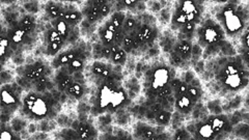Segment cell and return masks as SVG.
Instances as JSON below:
<instances>
[{
  "mask_svg": "<svg viewBox=\"0 0 249 140\" xmlns=\"http://www.w3.org/2000/svg\"><path fill=\"white\" fill-rule=\"evenodd\" d=\"M215 79L225 92H239L249 87V69L240 55L223 58L217 66Z\"/></svg>",
  "mask_w": 249,
  "mask_h": 140,
  "instance_id": "cell-1",
  "label": "cell"
},
{
  "mask_svg": "<svg viewBox=\"0 0 249 140\" xmlns=\"http://www.w3.org/2000/svg\"><path fill=\"white\" fill-rule=\"evenodd\" d=\"M176 69L164 62H157L145 73L144 95L149 107L154 103H161L173 96L171 80L176 78Z\"/></svg>",
  "mask_w": 249,
  "mask_h": 140,
  "instance_id": "cell-2",
  "label": "cell"
},
{
  "mask_svg": "<svg viewBox=\"0 0 249 140\" xmlns=\"http://www.w3.org/2000/svg\"><path fill=\"white\" fill-rule=\"evenodd\" d=\"M216 21L231 40H239L249 26V11L239 1H229L218 7Z\"/></svg>",
  "mask_w": 249,
  "mask_h": 140,
  "instance_id": "cell-3",
  "label": "cell"
},
{
  "mask_svg": "<svg viewBox=\"0 0 249 140\" xmlns=\"http://www.w3.org/2000/svg\"><path fill=\"white\" fill-rule=\"evenodd\" d=\"M197 45L204 48L206 56H212L227 43V35L221 25L215 19H202L196 30Z\"/></svg>",
  "mask_w": 249,
  "mask_h": 140,
  "instance_id": "cell-4",
  "label": "cell"
},
{
  "mask_svg": "<svg viewBox=\"0 0 249 140\" xmlns=\"http://www.w3.org/2000/svg\"><path fill=\"white\" fill-rule=\"evenodd\" d=\"M57 103L50 91L45 93L30 91L22 101V112L29 120L44 121L50 119L53 107Z\"/></svg>",
  "mask_w": 249,
  "mask_h": 140,
  "instance_id": "cell-5",
  "label": "cell"
},
{
  "mask_svg": "<svg viewBox=\"0 0 249 140\" xmlns=\"http://www.w3.org/2000/svg\"><path fill=\"white\" fill-rule=\"evenodd\" d=\"M204 12L205 6L201 1H177L170 19L171 30L178 33L188 24H196L198 26L202 21Z\"/></svg>",
  "mask_w": 249,
  "mask_h": 140,
  "instance_id": "cell-6",
  "label": "cell"
},
{
  "mask_svg": "<svg viewBox=\"0 0 249 140\" xmlns=\"http://www.w3.org/2000/svg\"><path fill=\"white\" fill-rule=\"evenodd\" d=\"M22 88L17 82L5 84L1 87V112L12 115L21 106L20 95Z\"/></svg>",
  "mask_w": 249,
  "mask_h": 140,
  "instance_id": "cell-7",
  "label": "cell"
},
{
  "mask_svg": "<svg viewBox=\"0 0 249 140\" xmlns=\"http://www.w3.org/2000/svg\"><path fill=\"white\" fill-rule=\"evenodd\" d=\"M46 67L47 66L43 61L36 60L30 65L20 67L19 69L16 70V72L18 73L19 76H23L24 78H26L27 80L34 82L45 76Z\"/></svg>",
  "mask_w": 249,
  "mask_h": 140,
  "instance_id": "cell-8",
  "label": "cell"
},
{
  "mask_svg": "<svg viewBox=\"0 0 249 140\" xmlns=\"http://www.w3.org/2000/svg\"><path fill=\"white\" fill-rule=\"evenodd\" d=\"M158 128L143 122H138L134 126L133 136L138 140H158Z\"/></svg>",
  "mask_w": 249,
  "mask_h": 140,
  "instance_id": "cell-9",
  "label": "cell"
},
{
  "mask_svg": "<svg viewBox=\"0 0 249 140\" xmlns=\"http://www.w3.org/2000/svg\"><path fill=\"white\" fill-rule=\"evenodd\" d=\"M169 53L176 54L177 56H178L182 60H184L186 64H188L189 60L192 58V53H193L192 40H187V38L177 40L174 43L173 49H171Z\"/></svg>",
  "mask_w": 249,
  "mask_h": 140,
  "instance_id": "cell-10",
  "label": "cell"
},
{
  "mask_svg": "<svg viewBox=\"0 0 249 140\" xmlns=\"http://www.w3.org/2000/svg\"><path fill=\"white\" fill-rule=\"evenodd\" d=\"M174 98H175V110L178 113L182 114L184 118L185 116L190 115L196 107V105L194 104V102L189 97L188 92L180 96H174Z\"/></svg>",
  "mask_w": 249,
  "mask_h": 140,
  "instance_id": "cell-11",
  "label": "cell"
},
{
  "mask_svg": "<svg viewBox=\"0 0 249 140\" xmlns=\"http://www.w3.org/2000/svg\"><path fill=\"white\" fill-rule=\"evenodd\" d=\"M116 31L118 30H116L115 27L112 25L110 20L107 19L104 24L99 28V31H98L99 41H101L103 46H106V47L112 46L114 44V35Z\"/></svg>",
  "mask_w": 249,
  "mask_h": 140,
  "instance_id": "cell-12",
  "label": "cell"
},
{
  "mask_svg": "<svg viewBox=\"0 0 249 140\" xmlns=\"http://www.w3.org/2000/svg\"><path fill=\"white\" fill-rule=\"evenodd\" d=\"M238 55L241 56L245 66L249 69V26L239 37V50Z\"/></svg>",
  "mask_w": 249,
  "mask_h": 140,
  "instance_id": "cell-13",
  "label": "cell"
},
{
  "mask_svg": "<svg viewBox=\"0 0 249 140\" xmlns=\"http://www.w3.org/2000/svg\"><path fill=\"white\" fill-rule=\"evenodd\" d=\"M59 18L64 19L71 27H77V25L81 24V22L84 20L82 12L77 10L76 7L75 9L64 10Z\"/></svg>",
  "mask_w": 249,
  "mask_h": 140,
  "instance_id": "cell-14",
  "label": "cell"
},
{
  "mask_svg": "<svg viewBox=\"0 0 249 140\" xmlns=\"http://www.w3.org/2000/svg\"><path fill=\"white\" fill-rule=\"evenodd\" d=\"M77 133L78 136H79V140H89L97 137L98 131L93 127L92 123H89L88 122H81L79 127L77 129Z\"/></svg>",
  "mask_w": 249,
  "mask_h": 140,
  "instance_id": "cell-15",
  "label": "cell"
},
{
  "mask_svg": "<svg viewBox=\"0 0 249 140\" xmlns=\"http://www.w3.org/2000/svg\"><path fill=\"white\" fill-rule=\"evenodd\" d=\"M51 26L57 31V33L61 35V37L64 38L66 42H68L73 27L70 26L68 23L62 18H57L55 20H52L51 21Z\"/></svg>",
  "mask_w": 249,
  "mask_h": 140,
  "instance_id": "cell-16",
  "label": "cell"
},
{
  "mask_svg": "<svg viewBox=\"0 0 249 140\" xmlns=\"http://www.w3.org/2000/svg\"><path fill=\"white\" fill-rule=\"evenodd\" d=\"M64 6H65V4L61 2H54V1L47 2V5L45 7V12H46V15L50 18V21L55 20L60 17L61 13L65 10Z\"/></svg>",
  "mask_w": 249,
  "mask_h": 140,
  "instance_id": "cell-17",
  "label": "cell"
},
{
  "mask_svg": "<svg viewBox=\"0 0 249 140\" xmlns=\"http://www.w3.org/2000/svg\"><path fill=\"white\" fill-rule=\"evenodd\" d=\"M36 21L31 15H24L19 19L18 26L22 28L28 35H33L36 31Z\"/></svg>",
  "mask_w": 249,
  "mask_h": 140,
  "instance_id": "cell-18",
  "label": "cell"
},
{
  "mask_svg": "<svg viewBox=\"0 0 249 140\" xmlns=\"http://www.w3.org/2000/svg\"><path fill=\"white\" fill-rule=\"evenodd\" d=\"M140 22H142V19L136 17V16H134L132 13H128L122 30L124 31V35H129L132 31H134L138 28Z\"/></svg>",
  "mask_w": 249,
  "mask_h": 140,
  "instance_id": "cell-19",
  "label": "cell"
},
{
  "mask_svg": "<svg viewBox=\"0 0 249 140\" xmlns=\"http://www.w3.org/2000/svg\"><path fill=\"white\" fill-rule=\"evenodd\" d=\"M173 116L174 112L170 110H166V109H163L160 112L155 115V120L154 122L156 124H158L159 127H167L173 122Z\"/></svg>",
  "mask_w": 249,
  "mask_h": 140,
  "instance_id": "cell-20",
  "label": "cell"
},
{
  "mask_svg": "<svg viewBox=\"0 0 249 140\" xmlns=\"http://www.w3.org/2000/svg\"><path fill=\"white\" fill-rule=\"evenodd\" d=\"M232 133L241 139L249 140V116H247L244 122H239L233 127Z\"/></svg>",
  "mask_w": 249,
  "mask_h": 140,
  "instance_id": "cell-21",
  "label": "cell"
},
{
  "mask_svg": "<svg viewBox=\"0 0 249 140\" xmlns=\"http://www.w3.org/2000/svg\"><path fill=\"white\" fill-rule=\"evenodd\" d=\"M66 93L68 96L72 97L76 100H80L85 93V88L83 87V84L73 82V84L67 90Z\"/></svg>",
  "mask_w": 249,
  "mask_h": 140,
  "instance_id": "cell-22",
  "label": "cell"
},
{
  "mask_svg": "<svg viewBox=\"0 0 249 140\" xmlns=\"http://www.w3.org/2000/svg\"><path fill=\"white\" fill-rule=\"evenodd\" d=\"M127 18V13L126 12H113L110 16V22L112 23V25L115 27L116 30H121L123 29L124 20Z\"/></svg>",
  "mask_w": 249,
  "mask_h": 140,
  "instance_id": "cell-23",
  "label": "cell"
},
{
  "mask_svg": "<svg viewBox=\"0 0 249 140\" xmlns=\"http://www.w3.org/2000/svg\"><path fill=\"white\" fill-rule=\"evenodd\" d=\"M45 37H46L47 44H59V45L64 46L65 43H66L64 38L61 37V35L53 27H51V28L47 30Z\"/></svg>",
  "mask_w": 249,
  "mask_h": 140,
  "instance_id": "cell-24",
  "label": "cell"
},
{
  "mask_svg": "<svg viewBox=\"0 0 249 140\" xmlns=\"http://www.w3.org/2000/svg\"><path fill=\"white\" fill-rule=\"evenodd\" d=\"M170 140H196L194 137L189 133L186 127H180L176 129L174 135L170 137Z\"/></svg>",
  "mask_w": 249,
  "mask_h": 140,
  "instance_id": "cell-25",
  "label": "cell"
},
{
  "mask_svg": "<svg viewBox=\"0 0 249 140\" xmlns=\"http://www.w3.org/2000/svg\"><path fill=\"white\" fill-rule=\"evenodd\" d=\"M127 56H128L127 52L121 48L118 52L112 54L110 60L114 66H124L127 61Z\"/></svg>",
  "mask_w": 249,
  "mask_h": 140,
  "instance_id": "cell-26",
  "label": "cell"
},
{
  "mask_svg": "<svg viewBox=\"0 0 249 140\" xmlns=\"http://www.w3.org/2000/svg\"><path fill=\"white\" fill-rule=\"evenodd\" d=\"M107 68H108V65L105 64V62L96 60V61H93V64L91 65L90 71H91L92 75L97 76L98 78H101V76L103 75V73L106 71Z\"/></svg>",
  "mask_w": 249,
  "mask_h": 140,
  "instance_id": "cell-27",
  "label": "cell"
},
{
  "mask_svg": "<svg viewBox=\"0 0 249 140\" xmlns=\"http://www.w3.org/2000/svg\"><path fill=\"white\" fill-rule=\"evenodd\" d=\"M60 140H79L77 131L72 128H65L59 132L58 135Z\"/></svg>",
  "mask_w": 249,
  "mask_h": 140,
  "instance_id": "cell-28",
  "label": "cell"
},
{
  "mask_svg": "<svg viewBox=\"0 0 249 140\" xmlns=\"http://www.w3.org/2000/svg\"><path fill=\"white\" fill-rule=\"evenodd\" d=\"M48 79L49 78L47 77H42L40 78V79H37L36 81L33 82V89L34 91L36 92H38V93H45L47 90V82H48Z\"/></svg>",
  "mask_w": 249,
  "mask_h": 140,
  "instance_id": "cell-29",
  "label": "cell"
},
{
  "mask_svg": "<svg viewBox=\"0 0 249 140\" xmlns=\"http://www.w3.org/2000/svg\"><path fill=\"white\" fill-rule=\"evenodd\" d=\"M11 129L15 132L16 134L20 133V132H22L23 130H24L26 128V122L21 119V118H15L13 119V121L11 122Z\"/></svg>",
  "mask_w": 249,
  "mask_h": 140,
  "instance_id": "cell-30",
  "label": "cell"
},
{
  "mask_svg": "<svg viewBox=\"0 0 249 140\" xmlns=\"http://www.w3.org/2000/svg\"><path fill=\"white\" fill-rule=\"evenodd\" d=\"M1 140H20V138H17V134L11 127H5V124H1Z\"/></svg>",
  "mask_w": 249,
  "mask_h": 140,
  "instance_id": "cell-31",
  "label": "cell"
},
{
  "mask_svg": "<svg viewBox=\"0 0 249 140\" xmlns=\"http://www.w3.org/2000/svg\"><path fill=\"white\" fill-rule=\"evenodd\" d=\"M122 49L126 51L127 54L133 52V37L129 35H126L122 44Z\"/></svg>",
  "mask_w": 249,
  "mask_h": 140,
  "instance_id": "cell-32",
  "label": "cell"
},
{
  "mask_svg": "<svg viewBox=\"0 0 249 140\" xmlns=\"http://www.w3.org/2000/svg\"><path fill=\"white\" fill-rule=\"evenodd\" d=\"M112 4H113V2H108V1H106L105 4H103L102 6L100 7V16H101V19L107 18L108 16L111 14V10L113 9Z\"/></svg>",
  "mask_w": 249,
  "mask_h": 140,
  "instance_id": "cell-33",
  "label": "cell"
},
{
  "mask_svg": "<svg viewBox=\"0 0 249 140\" xmlns=\"http://www.w3.org/2000/svg\"><path fill=\"white\" fill-rule=\"evenodd\" d=\"M0 79H1L2 85L10 84L12 83V80H13V75L10 71H4V70H2L1 75H0Z\"/></svg>",
  "mask_w": 249,
  "mask_h": 140,
  "instance_id": "cell-34",
  "label": "cell"
},
{
  "mask_svg": "<svg viewBox=\"0 0 249 140\" xmlns=\"http://www.w3.org/2000/svg\"><path fill=\"white\" fill-rule=\"evenodd\" d=\"M37 2L36 1H29L24 3V9L29 12L30 14H36L38 11V7H37Z\"/></svg>",
  "mask_w": 249,
  "mask_h": 140,
  "instance_id": "cell-35",
  "label": "cell"
},
{
  "mask_svg": "<svg viewBox=\"0 0 249 140\" xmlns=\"http://www.w3.org/2000/svg\"><path fill=\"white\" fill-rule=\"evenodd\" d=\"M124 36H126V35H124V33L122 29L116 31L115 35H114V44L122 47V44H123V41H124Z\"/></svg>",
  "mask_w": 249,
  "mask_h": 140,
  "instance_id": "cell-36",
  "label": "cell"
},
{
  "mask_svg": "<svg viewBox=\"0 0 249 140\" xmlns=\"http://www.w3.org/2000/svg\"><path fill=\"white\" fill-rule=\"evenodd\" d=\"M12 58H13L14 64L17 66H20V67H22V65L24 64V61H25V58L21 55V52H18V51H17V53H16V55H13Z\"/></svg>",
  "mask_w": 249,
  "mask_h": 140,
  "instance_id": "cell-37",
  "label": "cell"
},
{
  "mask_svg": "<svg viewBox=\"0 0 249 140\" xmlns=\"http://www.w3.org/2000/svg\"><path fill=\"white\" fill-rule=\"evenodd\" d=\"M101 56H102V58H104V59H110L112 56V52H111L110 47L103 46L102 52H101Z\"/></svg>",
  "mask_w": 249,
  "mask_h": 140,
  "instance_id": "cell-38",
  "label": "cell"
},
{
  "mask_svg": "<svg viewBox=\"0 0 249 140\" xmlns=\"http://www.w3.org/2000/svg\"><path fill=\"white\" fill-rule=\"evenodd\" d=\"M99 122H100L101 124H102L103 127H107L108 124L111 122V115H109V114H105V115H100Z\"/></svg>",
  "mask_w": 249,
  "mask_h": 140,
  "instance_id": "cell-39",
  "label": "cell"
},
{
  "mask_svg": "<svg viewBox=\"0 0 249 140\" xmlns=\"http://www.w3.org/2000/svg\"><path fill=\"white\" fill-rule=\"evenodd\" d=\"M73 79H74V82H77V83H80V84H84V75L82 72H77V73H74L72 75Z\"/></svg>",
  "mask_w": 249,
  "mask_h": 140,
  "instance_id": "cell-40",
  "label": "cell"
},
{
  "mask_svg": "<svg viewBox=\"0 0 249 140\" xmlns=\"http://www.w3.org/2000/svg\"><path fill=\"white\" fill-rule=\"evenodd\" d=\"M37 129H38V128H37V126H36V124L30 123L29 127H28V131H27V132H28V133H36Z\"/></svg>",
  "mask_w": 249,
  "mask_h": 140,
  "instance_id": "cell-41",
  "label": "cell"
},
{
  "mask_svg": "<svg viewBox=\"0 0 249 140\" xmlns=\"http://www.w3.org/2000/svg\"><path fill=\"white\" fill-rule=\"evenodd\" d=\"M244 105L246 108L249 109V90L247 91L246 96H245V99H244Z\"/></svg>",
  "mask_w": 249,
  "mask_h": 140,
  "instance_id": "cell-42",
  "label": "cell"
}]
</instances>
